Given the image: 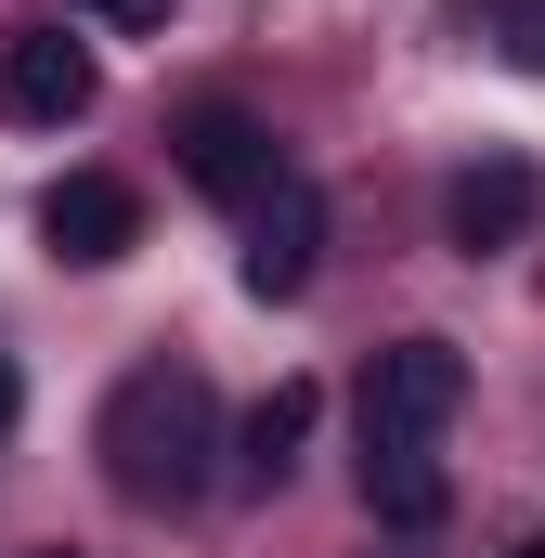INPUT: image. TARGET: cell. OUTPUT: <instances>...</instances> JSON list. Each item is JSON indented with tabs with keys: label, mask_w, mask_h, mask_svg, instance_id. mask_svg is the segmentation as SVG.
Here are the masks:
<instances>
[{
	"label": "cell",
	"mask_w": 545,
	"mask_h": 558,
	"mask_svg": "<svg viewBox=\"0 0 545 558\" xmlns=\"http://www.w3.org/2000/svg\"><path fill=\"white\" fill-rule=\"evenodd\" d=\"M13 403H26V390H13V364H0V428H13Z\"/></svg>",
	"instance_id": "12"
},
{
	"label": "cell",
	"mask_w": 545,
	"mask_h": 558,
	"mask_svg": "<svg viewBox=\"0 0 545 558\" xmlns=\"http://www.w3.org/2000/svg\"><path fill=\"white\" fill-rule=\"evenodd\" d=\"M533 221H545V169L533 156H468V169L441 182V247H455V260H507Z\"/></svg>",
	"instance_id": "5"
},
{
	"label": "cell",
	"mask_w": 545,
	"mask_h": 558,
	"mask_svg": "<svg viewBox=\"0 0 545 558\" xmlns=\"http://www.w3.org/2000/svg\"><path fill=\"white\" fill-rule=\"evenodd\" d=\"M234 221H247V260H234V274H247V299H299V286H312V260H325V195L286 169V182H272V195H247Z\"/></svg>",
	"instance_id": "6"
},
{
	"label": "cell",
	"mask_w": 545,
	"mask_h": 558,
	"mask_svg": "<svg viewBox=\"0 0 545 558\" xmlns=\"http://www.w3.org/2000/svg\"><path fill=\"white\" fill-rule=\"evenodd\" d=\"M507 558H545V533H533V546H507Z\"/></svg>",
	"instance_id": "13"
},
{
	"label": "cell",
	"mask_w": 545,
	"mask_h": 558,
	"mask_svg": "<svg viewBox=\"0 0 545 558\" xmlns=\"http://www.w3.org/2000/svg\"><path fill=\"white\" fill-rule=\"evenodd\" d=\"M39 234H52V260L105 274V260H131V247H143V195L118 182V169H65V182L39 195Z\"/></svg>",
	"instance_id": "7"
},
{
	"label": "cell",
	"mask_w": 545,
	"mask_h": 558,
	"mask_svg": "<svg viewBox=\"0 0 545 558\" xmlns=\"http://www.w3.org/2000/svg\"><path fill=\"white\" fill-rule=\"evenodd\" d=\"M92 105H105L92 39H65V26H13L0 39V131H78Z\"/></svg>",
	"instance_id": "3"
},
{
	"label": "cell",
	"mask_w": 545,
	"mask_h": 558,
	"mask_svg": "<svg viewBox=\"0 0 545 558\" xmlns=\"http://www.w3.org/2000/svg\"><path fill=\"white\" fill-rule=\"evenodd\" d=\"M481 39H494L520 78H545V0H481Z\"/></svg>",
	"instance_id": "10"
},
{
	"label": "cell",
	"mask_w": 545,
	"mask_h": 558,
	"mask_svg": "<svg viewBox=\"0 0 545 558\" xmlns=\"http://www.w3.org/2000/svg\"><path fill=\"white\" fill-rule=\"evenodd\" d=\"M78 26H105V39H143V26H169V0H65Z\"/></svg>",
	"instance_id": "11"
},
{
	"label": "cell",
	"mask_w": 545,
	"mask_h": 558,
	"mask_svg": "<svg viewBox=\"0 0 545 558\" xmlns=\"http://www.w3.org/2000/svg\"><path fill=\"white\" fill-rule=\"evenodd\" d=\"M169 156H182V182H195V195H221V208H247V195L286 182V143H272L247 105H221V92L169 118Z\"/></svg>",
	"instance_id": "4"
},
{
	"label": "cell",
	"mask_w": 545,
	"mask_h": 558,
	"mask_svg": "<svg viewBox=\"0 0 545 558\" xmlns=\"http://www.w3.org/2000/svg\"><path fill=\"white\" fill-rule=\"evenodd\" d=\"M92 454H105L118 507H143V520L195 507L221 481V390H208V364H131L105 390V416H92Z\"/></svg>",
	"instance_id": "1"
},
{
	"label": "cell",
	"mask_w": 545,
	"mask_h": 558,
	"mask_svg": "<svg viewBox=\"0 0 545 558\" xmlns=\"http://www.w3.org/2000/svg\"><path fill=\"white\" fill-rule=\"evenodd\" d=\"M364 507H377V533H441L455 481H441V454H415V441H364Z\"/></svg>",
	"instance_id": "9"
},
{
	"label": "cell",
	"mask_w": 545,
	"mask_h": 558,
	"mask_svg": "<svg viewBox=\"0 0 545 558\" xmlns=\"http://www.w3.org/2000/svg\"><path fill=\"white\" fill-rule=\"evenodd\" d=\"M455 416H468V351H455V338H390V351L364 364V441L441 454Z\"/></svg>",
	"instance_id": "2"
},
{
	"label": "cell",
	"mask_w": 545,
	"mask_h": 558,
	"mask_svg": "<svg viewBox=\"0 0 545 558\" xmlns=\"http://www.w3.org/2000/svg\"><path fill=\"white\" fill-rule=\"evenodd\" d=\"M312 416H325V390L312 377H272L247 416L221 428V468L247 481V494H286V468H299V441H312Z\"/></svg>",
	"instance_id": "8"
}]
</instances>
